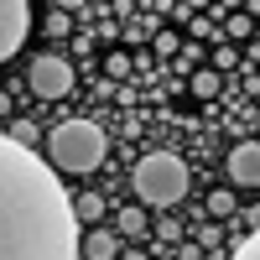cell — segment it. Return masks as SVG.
<instances>
[{"label": "cell", "instance_id": "obj_4", "mask_svg": "<svg viewBox=\"0 0 260 260\" xmlns=\"http://www.w3.org/2000/svg\"><path fill=\"white\" fill-rule=\"evenodd\" d=\"M26 31H31V6L26 0H0V62H11L21 52Z\"/></svg>", "mask_w": 260, "mask_h": 260}, {"label": "cell", "instance_id": "obj_11", "mask_svg": "<svg viewBox=\"0 0 260 260\" xmlns=\"http://www.w3.org/2000/svg\"><path fill=\"white\" fill-rule=\"evenodd\" d=\"M192 94H198V99H213V94H219V73H198V78H192Z\"/></svg>", "mask_w": 260, "mask_h": 260}, {"label": "cell", "instance_id": "obj_16", "mask_svg": "<svg viewBox=\"0 0 260 260\" xmlns=\"http://www.w3.org/2000/svg\"><path fill=\"white\" fill-rule=\"evenodd\" d=\"M255 120H260V115H255Z\"/></svg>", "mask_w": 260, "mask_h": 260}, {"label": "cell", "instance_id": "obj_7", "mask_svg": "<svg viewBox=\"0 0 260 260\" xmlns=\"http://www.w3.org/2000/svg\"><path fill=\"white\" fill-rule=\"evenodd\" d=\"M78 250H83V260H115L120 255V240H115V229H89L78 240Z\"/></svg>", "mask_w": 260, "mask_h": 260}, {"label": "cell", "instance_id": "obj_12", "mask_svg": "<svg viewBox=\"0 0 260 260\" xmlns=\"http://www.w3.org/2000/svg\"><path fill=\"white\" fill-rule=\"evenodd\" d=\"M208 213H213V219H229V213H234V192H213V198H208Z\"/></svg>", "mask_w": 260, "mask_h": 260}, {"label": "cell", "instance_id": "obj_3", "mask_svg": "<svg viewBox=\"0 0 260 260\" xmlns=\"http://www.w3.org/2000/svg\"><path fill=\"white\" fill-rule=\"evenodd\" d=\"M182 192H187V167H182V156H172V151H151V156L136 161V198H141V203L172 208V203H182Z\"/></svg>", "mask_w": 260, "mask_h": 260}, {"label": "cell", "instance_id": "obj_9", "mask_svg": "<svg viewBox=\"0 0 260 260\" xmlns=\"http://www.w3.org/2000/svg\"><path fill=\"white\" fill-rule=\"evenodd\" d=\"M115 229L136 240V234H146V213H141V208H120V213H115Z\"/></svg>", "mask_w": 260, "mask_h": 260}, {"label": "cell", "instance_id": "obj_14", "mask_svg": "<svg viewBox=\"0 0 260 260\" xmlns=\"http://www.w3.org/2000/svg\"><path fill=\"white\" fill-rule=\"evenodd\" d=\"M120 260H151L146 250H120Z\"/></svg>", "mask_w": 260, "mask_h": 260}, {"label": "cell", "instance_id": "obj_10", "mask_svg": "<svg viewBox=\"0 0 260 260\" xmlns=\"http://www.w3.org/2000/svg\"><path fill=\"white\" fill-rule=\"evenodd\" d=\"M229 260H260V224L250 229V240H240V245H234V255Z\"/></svg>", "mask_w": 260, "mask_h": 260}, {"label": "cell", "instance_id": "obj_1", "mask_svg": "<svg viewBox=\"0 0 260 260\" xmlns=\"http://www.w3.org/2000/svg\"><path fill=\"white\" fill-rule=\"evenodd\" d=\"M83 224L57 167L0 130V260H83Z\"/></svg>", "mask_w": 260, "mask_h": 260}, {"label": "cell", "instance_id": "obj_8", "mask_svg": "<svg viewBox=\"0 0 260 260\" xmlns=\"http://www.w3.org/2000/svg\"><path fill=\"white\" fill-rule=\"evenodd\" d=\"M73 213H78V224H99V219H104V198H99V192H78V198H73Z\"/></svg>", "mask_w": 260, "mask_h": 260}, {"label": "cell", "instance_id": "obj_6", "mask_svg": "<svg viewBox=\"0 0 260 260\" xmlns=\"http://www.w3.org/2000/svg\"><path fill=\"white\" fill-rule=\"evenodd\" d=\"M229 182L234 187H260V141H240L229 151Z\"/></svg>", "mask_w": 260, "mask_h": 260}, {"label": "cell", "instance_id": "obj_5", "mask_svg": "<svg viewBox=\"0 0 260 260\" xmlns=\"http://www.w3.org/2000/svg\"><path fill=\"white\" fill-rule=\"evenodd\" d=\"M26 83H31V94H42V99H62V94L73 89V68L62 57H31Z\"/></svg>", "mask_w": 260, "mask_h": 260}, {"label": "cell", "instance_id": "obj_2", "mask_svg": "<svg viewBox=\"0 0 260 260\" xmlns=\"http://www.w3.org/2000/svg\"><path fill=\"white\" fill-rule=\"evenodd\" d=\"M104 130L94 120H62L52 125V136H47V161L57 172H94L104 161Z\"/></svg>", "mask_w": 260, "mask_h": 260}, {"label": "cell", "instance_id": "obj_13", "mask_svg": "<svg viewBox=\"0 0 260 260\" xmlns=\"http://www.w3.org/2000/svg\"><path fill=\"white\" fill-rule=\"evenodd\" d=\"M47 37H68V11H57V16H47Z\"/></svg>", "mask_w": 260, "mask_h": 260}, {"label": "cell", "instance_id": "obj_15", "mask_svg": "<svg viewBox=\"0 0 260 260\" xmlns=\"http://www.w3.org/2000/svg\"><path fill=\"white\" fill-rule=\"evenodd\" d=\"M73 6H83V0H57V11H73Z\"/></svg>", "mask_w": 260, "mask_h": 260}]
</instances>
